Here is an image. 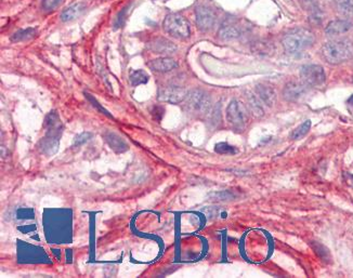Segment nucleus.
<instances>
[{
    "label": "nucleus",
    "instance_id": "8",
    "mask_svg": "<svg viewBox=\"0 0 353 278\" xmlns=\"http://www.w3.org/2000/svg\"><path fill=\"white\" fill-rule=\"evenodd\" d=\"M195 19L197 27L203 32H208L216 23V14L210 8L200 4L195 9Z\"/></svg>",
    "mask_w": 353,
    "mask_h": 278
},
{
    "label": "nucleus",
    "instance_id": "17",
    "mask_svg": "<svg viewBox=\"0 0 353 278\" xmlns=\"http://www.w3.org/2000/svg\"><path fill=\"white\" fill-rule=\"evenodd\" d=\"M150 79V76L148 75V72L143 70H137L131 71V74L129 76L130 83L133 87H138L140 84L147 83Z\"/></svg>",
    "mask_w": 353,
    "mask_h": 278
},
{
    "label": "nucleus",
    "instance_id": "1",
    "mask_svg": "<svg viewBox=\"0 0 353 278\" xmlns=\"http://www.w3.org/2000/svg\"><path fill=\"white\" fill-rule=\"evenodd\" d=\"M322 56L330 64L338 65L353 59V42L349 39H336L322 47Z\"/></svg>",
    "mask_w": 353,
    "mask_h": 278
},
{
    "label": "nucleus",
    "instance_id": "22",
    "mask_svg": "<svg viewBox=\"0 0 353 278\" xmlns=\"http://www.w3.org/2000/svg\"><path fill=\"white\" fill-rule=\"evenodd\" d=\"M215 152L221 155H234L237 153V149L235 146H232L226 142H221L216 144Z\"/></svg>",
    "mask_w": 353,
    "mask_h": 278
},
{
    "label": "nucleus",
    "instance_id": "23",
    "mask_svg": "<svg viewBox=\"0 0 353 278\" xmlns=\"http://www.w3.org/2000/svg\"><path fill=\"white\" fill-rule=\"evenodd\" d=\"M337 7L344 15L353 16V0H338Z\"/></svg>",
    "mask_w": 353,
    "mask_h": 278
},
{
    "label": "nucleus",
    "instance_id": "7",
    "mask_svg": "<svg viewBox=\"0 0 353 278\" xmlns=\"http://www.w3.org/2000/svg\"><path fill=\"white\" fill-rule=\"evenodd\" d=\"M187 91L182 87L178 86H162L158 89L157 99L165 103L178 104L185 101Z\"/></svg>",
    "mask_w": 353,
    "mask_h": 278
},
{
    "label": "nucleus",
    "instance_id": "15",
    "mask_svg": "<svg viewBox=\"0 0 353 278\" xmlns=\"http://www.w3.org/2000/svg\"><path fill=\"white\" fill-rule=\"evenodd\" d=\"M246 100L249 110L253 113L254 116L256 117H261L264 116L265 111H264V103L263 101L259 99V96L257 94H254L252 92H246Z\"/></svg>",
    "mask_w": 353,
    "mask_h": 278
},
{
    "label": "nucleus",
    "instance_id": "28",
    "mask_svg": "<svg viewBox=\"0 0 353 278\" xmlns=\"http://www.w3.org/2000/svg\"><path fill=\"white\" fill-rule=\"evenodd\" d=\"M61 2H62V0H42L41 7L45 11H50L56 9Z\"/></svg>",
    "mask_w": 353,
    "mask_h": 278
},
{
    "label": "nucleus",
    "instance_id": "30",
    "mask_svg": "<svg viewBox=\"0 0 353 278\" xmlns=\"http://www.w3.org/2000/svg\"><path fill=\"white\" fill-rule=\"evenodd\" d=\"M91 138H92V135L89 134V132H85V134L78 135L74 140V145H82L84 143L88 142Z\"/></svg>",
    "mask_w": 353,
    "mask_h": 278
},
{
    "label": "nucleus",
    "instance_id": "24",
    "mask_svg": "<svg viewBox=\"0 0 353 278\" xmlns=\"http://www.w3.org/2000/svg\"><path fill=\"white\" fill-rule=\"evenodd\" d=\"M273 50H274V48H273V45L270 44V42L259 41L257 44V50L256 51L261 54H269L270 52H273Z\"/></svg>",
    "mask_w": 353,
    "mask_h": 278
},
{
    "label": "nucleus",
    "instance_id": "32",
    "mask_svg": "<svg viewBox=\"0 0 353 278\" xmlns=\"http://www.w3.org/2000/svg\"><path fill=\"white\" fill-rule=\"evenodd\" d=\"M154 1H168V0H154Z\"/></svg>",
    "mask_w": 353,
    "mask_h": 278
},
{
    "label": "nucleus",
    "instance_id": "26",
    "mask_svg": "<svg viewBox=\"0 0 353 278\" xmlns=\"http://www.w3.org/2000/svg\"><path fill=\"white\" fill-rule=\"evenodd\" d=\"M301 3H302V7L311 12V13L319 12L318 0H301Z\"/></svg>",
    "mask_w": 353,
    "mask_h": 278
},
{
    "label": "nucleus",
    "instance_id": "25",
    "mask_svg": "<svg viewBox=\"0 0 353 278\" xmlns=\"http://www.w3.org/2000/svg\"><path fill=\"white\" fill-rule=\"evenodd\" d=\"M210 197L216 199V201H231V199H233L235 196L233 193H231L229 191H223V192L214 193V194L210 195Z\"/></svg>",
    "mask_w": 353,
    "mask_h": 278
},
{
    "label": "nucleus",
    "instance_id": "6",
    "mask_svg": "<svg viewBox=\"0 0 353 278\" xmlns=\"http://www.w3.org/2000/svg\"><path fill=\"white\" fill-rule=\"evenodd\" d=\"M301 80L308 86L315 87L323 84L326 79L324 69L321 65L307 64L300 69Z\"/></svg>",
    "mask_w": 353,
    "mask_h": 278
},
{
    "label": "nucleus",
    "instance_id": "31",
    "mask_svg": "<svg viewBox=\"0 0 353 278\" xmlns=\"http://www.w3.org/2000/svg\"><path fill=\"white\" fill-rule=\"evenodd\" d=\"M348 103H349V104H351V105H353V95H352L351 98L348 100Z\"/></svg>",
    "mask_w": 353,
    "mask_h": 278
},
{
    "label": "nucleus",
    "instance_id": "3",
    "mask_svg": "<svg viewBox=\"0 0 353 278\" xmlns=\"http://www.w3.org/2000/svg\"><path fill=\"white\" fill-rule=\"evenodd\" d=\"M165 32L178 39H186L190 37V24L183 15L179 13L168 14L163 23Z\"/></svg>",
    "mask_w": 353,
    "mask_h": 278
},
{
    "label": "nucleus",
    "instance_id": "11",
    "mask_svg": "<svg viewBox=\"0 0 353 278\" xmlns=\"http://www.w3.org/2000/svg\"><path fill=\"white\" fill-rule=\"evenodd\" d=\"M353 28V22L350 20H335L327 24L325 34L328 36H338L348 33Z\"/></svg>",
    "mask_w": 353,
    "mask_h": 278
},
{
    "label": "nucleus",
    "instance_id": "33",
    "mask_svg": "<svg viewBox=\"0 0 353 278\" xmlns=\"http://www.w3.org/2000/svg\"><path fill=\"white\" fill-rule=\"evenodd\" d=\"M352 81H353V78H352Z\"/></svg>",
    "mask_w": 353,
    "mask_h": 278
},
{
    "label": "nucleus",
    "instance_id": "9",
    "mask_svg": "<svg viewBox=\"0 0 353 278\" xmlns=\"http://www.w3.org/2000/svg\"><path fill=\"white\" fill-rule=\"evenodd\" d=\"M308 84L304 82L290 81L285 84L283 89V98L288 102H296L307 93Z\"/></svg>",
    "mask_w": 353,
    "mask_h": 278
},
{
    "label": "nucleus",
    "instance_id": "29",
    "mask_svg": "<svg viewBox=\"0 0 353 278\" xmlns=\"http://www.w3.org/2000/svg\"><path fill=\"white\" fill-rule=\"evenodd\" d=\"M127 10H128V8L126 7V8H124V9L121 10V11L119 12V13H118V15H117V17H116V21H115V23H114L115 28H119V27H121V26H123L124 24H125L126 15H127Z\"/></svg>",
    "mask_w": 353,
    "mask_h": 278
},
{
    "label": "nucleus",
    "instance_id": "27",
    "mask_svg": "<svg viewBox=\"0 0 353 278\" xmlns=\"http://www.w3.org/2000/svg\"><path fill=\"white\" fill-rule=\"evenodd\" d=\"M16 216H17V219H20V220L33 219L34 211H33V209H29V208H21V209L17 210Z\"/></svg>",
    "mask_w": 353,
    "mask_h": 278
},
{
    "label": "nucleus",
    "instance_id": "5",
    "mask_svg": "<svg viewBox=\"0 0 353 278\" xmlns=\"http://www.w3.org/2000/svg\"><path fill=\"white\" fill-rule=\"evenodd\" d=\"M227 120L228 123L232 126V128L237 131H243L245 128V125L247 122L246 113L243 106L239 101L232 100L230 102V104L227 107Z\"/></svg>",
    "mask_w": 353,
    "mask_h": 278
},
{
    "label": "nucleus",
    "instance_id": "20",
    "mask_svg": "<svg viewBox=\"0 0 353 278\" xmlns=\"http://www.w3.org/2000/svg\"><path fill=\"white\" fill-rule=\"evenodd\" d=\"M105 139H106L107 143L109 144V146H111L112 148L119 150V152H123V150L127 149V145L120 137L114 135V134H108L107 136H105Z\"/></svg>",
    "mask_w": 353,
    "mask_h": 278
},
{
    "label": "nucleus",
    "instance_id": "16",
    "mask_svg": "<svg viewBox=\"0 0 353 278\" xmlns=\"http://www.w3.org/2000/svg\"><path fill=\"white\" fill-rule=\"evenodd\" d=\"M240 35H241L240 28L233 25V24H230V23L223 24L218 32L219 38H221L223 40L235 39L237 37H240Z\"/></svg>",
    "mask_w": 353,
    "mask_h": 278
},
{
    "label": "nucleus",
    "instance_id": "2",
    "mask_svg": "<svg viewBox=\"0 0 353 278\" xmlns=\"http://www.w3.org/2000/svg\"><path fill=\"white\" fill-rule=\"evenodd\" d=\"M315 41L314 34L308 28H293L286 32L282 37V46L288 53H299L312 47Z\"/></svg>",
    "mask_w": 353,
    "mask_h": 278
},
{
    "label": "nucleus",
    "instance_id": "12",
    "mask_svg": "<svg viewBox=\"0 0 353 278\" xmlns=\"http://www.w3.org/2000/svg\"><path fill=\"white\" fill-rule=\"evenodd\" d=\"M148 66L152 70L157 71V72H168V71H172L173 70L176 69L178 64H176L175 60L167 58V57H164V58H158L155 60H152V61H150L148 63Z\"/></svg>",
    "mask_w": 353,
    "mask_h": 278
},
{
    "label": "nucleus",
    "instance_id": "21",
    "mask_svg": "<svg viewBox=\"0 0 353 278\" xmlns=\"http://www.w3.org/2000/svg\"><path fill=\"white\" fill-rule=\"evenodd\" d=\"M310 128H311V122H310V120H306V122H303L301 125L298 126L293 132H291L290 139L291 140H300L301 138L307 136Z\"/></svg>",
    "mask_w": 353,
    "mask_h": 278
},
{
    "label": "nucleus",
    "instance_id": "18",
    "mask_svg": "<svg viewBox=\"0 0 353 278\" xmlns=\"http://www.w3.org/2000/svg\"><path fill=\"white\" fill-rule=\"evenodd\" d=\"M83 10V5L82 3H76L71 5L70 8L65 9L62 13H61V21L62 22H70L72 20H74L75 17L81 13Z\"/></svg>",
    "mask_w": 353,
    "mask_h": 278
},
{
    "label": "nucleus",
    "instance_id": "4",
    "mask_svg": "<svg viewBox=\"0 0 353 278\" xmlns=\"http://www.w3.org/2000/svg\"><path fill=\"white\" fill-rule=\"evenodd\" d=\"M186 105L188 110L197 114H209L211 111L210 96L202 90L194 89L187 92Z\"/></svg>",
    "mask_w": 353,
    "mask_h": 278
},
{
    "label": "nucleus",
    "instance_id": "14",
    "mask_svg": "<svg viewBox=\"0 0 353 278\" xmlns=\"http://www.w3.org/2000/svg\"><path fill=\"white\" fill-rule=\"evenodd\" d=\"M256 94L259 96V99L263 101V103L266 106H273L276 99L275 91L271 87L265 84H258L256 87Z\"/></svg>",
    "mask_w": 353,
    "mask_h": 278
},
{
    "label": "nucleus",
    "instance_id": "13",
    "mask_svg": "<svg viewBox=\"0 0 353 278\" xmlns=\"http://www.w3.org/2000/svg\"><path fill=\"white\" fill-rule=\"evenodd\" d=\"M60 146V139L58 137L46 136L44 139H41L39 143V149L42 154L47 156H51L58 152Z\"/></svg>",
    "mask_w": 353,
    "mask_h": 278
},
{
    "label": "nucleus",
    "instance_id": "19",
    "mask_svg": "<svg viewBox=\"0 0 353 278\" xmlns=\"http://www.w3.org/2000/svg\"><path fill=\"white\" fill-rule=\"evenodd\" d=\"M36 34L35 28H25V29H20L16 33L12 35L11 40L14 42H22V41H27L29 39H32Z\"/></svg>",
    "mask_w": 353,
    "mask_h": 278
},
{
    "label": "nucleus",
    "instance_id": "10",
    "mask_svg": "<svg viewBox=\"0 0 353 278\" xmlns=\"http://www.w3.org/2000/svg\"><path fill=\"white\" fill-rule=\"evenodd\" d=\"M148 48L152 52L157 54H163V56H168V54H172L178 49L173 41L163 37L155 38L154 40L149 42Z\"/></svg>",
    "mask_w": 353,
    "mask_h": 278
}]
</instances>
